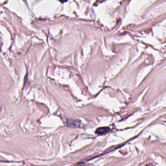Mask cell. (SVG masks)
<instances>
[{
	"label": "cell",
	"mask_w": 166,
	"mask_h": 166,
	"mask_svg": "<svg viewBox=\"0 0 166 166\" xmlns=\"http://www.w3.org/2000/svg\"><path fill=\"white\" fill-rule=\"evenodd\" d=\"M109 131L110 129L108 127H101L96 130V134L99 135H103V134H106Z\"/></svg>",
	"instance_id": "cell-1"
},
{
	"label": "cell",
	"mask_w": 166,
	"mask_h": 166,
	"mask_svg": "<svg viewBox=\"0 0 166 166\" xmlns=\"http://www.w3.org/2000/svg\"><path fill=\"white\" fill-rule=\"evenodd\" d=\"M79 121L77 120H71V119H69L68 121L67 122V125L71 126V127H78L79 124L78 123Z\"/></svg>",
	"instance_id": "cell-2"
}]
</instances>
